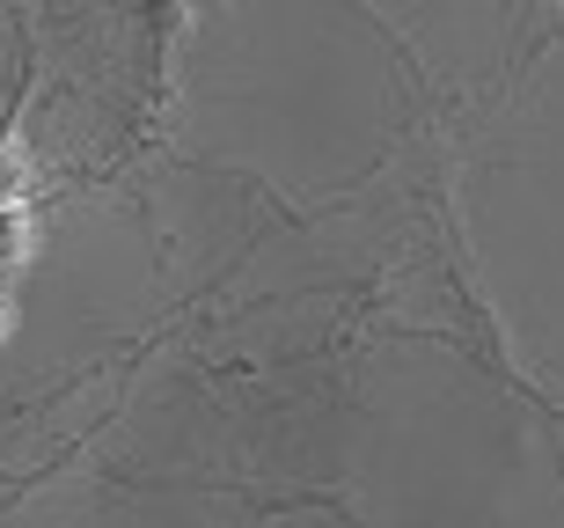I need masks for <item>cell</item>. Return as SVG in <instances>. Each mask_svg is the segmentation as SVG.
<instances>
[{"instance_id":"cell-3","label":"cell","mask_w":564,"mask_h":528,"mask_svg":"<svg viewBox=\"0 0 564 528\" xmlns=\"http://www.w3.org/2000/svg\"><path fill=\"white\" fill-rule=\"evenodd\" d=\"M535 8H564V0H535Z\"/></svg>"},{"instance_id":"cell-1","label":"cell","mask_w":564,"mask_h":528,"mask_svg":"<svg viewBox=\"0 0 564 528\" xmlns=\"http://www.w3.org/2000/svg\"><path fill=\"white\" fill-rule=\"evenodd\" d=\"M15 206H30V176H22L15 140H8V126H0V213H15Z\"/></svg>"},{"instance_id":"cell-2","label":"cell","mask_w":564,"mask_h":528,"mask_svg":"<svg viewBox=\"0 0 564 528\" xmlns=\"http://www.w3.org/2000/svg\"><path fill=\"white\" fill-rule=\"evenodd\" d=\"M140 8H147L154 22H162V30H176V22L191 15V0H140Z\"/></svg>"}]
</instances>
